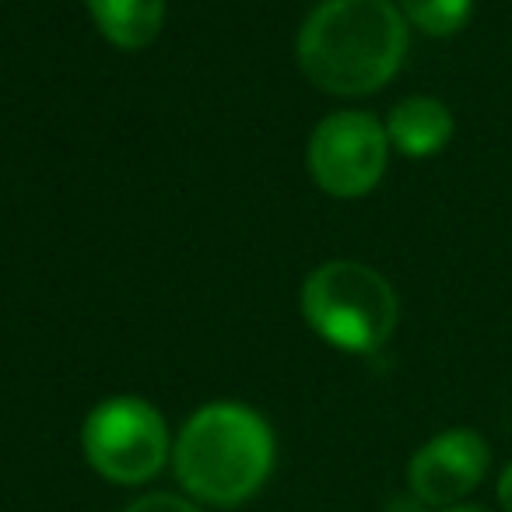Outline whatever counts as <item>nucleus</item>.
Instances as JSON below:
<instances>
[{
	"label": "nucleus",
	"mask_w": 512,
	"mask_h": 512,
	"mask_svg": "<svg viewBox=\"0 0 512 512\" xmlns=\"http://www.w3.org/2000/svg\"><path fill=\"white\" fill-rule=\"evenodd\" d=\"M390 162V137L372 113L341 109L320 120L309 137V172L337 200L365 197L379 186Z\"/></svg>",
	"instance_id": "39448f33"
},
{
	"label": "nucleus",
	"mask_w": 512,
	"mask_h": 512,
	"mask_svg": "<svg viewBox=\"0 0 512 512\" xmlns=\"http://www.w3.org/2000/svg\"><path fill=\"white\" fill-rule=\"evenodd\" d=\"M302 316L334 348L372 355L397 330L400 302L379 271L355 260H330L302 285Z\"/></svg>",
	"instance_id": "7ed1b4c3"
},
{
	"label": "nucleus",
	"mask_w": 512,
	"mask_h": 512,
	"mask_svg": "<svg viewBox=\"0 0 512 512\" xmlns=\"http://www.w3.org/2000/svg\"><path fill=\"white\" fill-rule=\"evenodd\" d=\"M123 512H200V509L183 495H172V491H151V495H141L137 502H130Z\"/></svg>",
	"instance_id": "9d476101"
},
{
	"label": "nucleus",
	"mask_w": 512,
	"mask_h": 512,
	"mask_svg": "<svg viewBox=\"0 0 512 512\" xmlns=\"http://www.w3.org/2000/svg\"><path fill=\"white\" fill-rule=\"evenodd\" d=\"M442 512H488L481 505H453V509H442Z\"/></svg>",
	"instance_id": "f8f14e48"
},
{
	"label": "nucleus",
	"mask_w": 512,
	"mask_h": 512,
	"mask_svg": "<svg viewBox=\"0 0 512 512\" xmlns=\"http://www.w3.org/2000/svg\"><path fill=\"white\" fill-rule=\"evenodd\" d=\"M172 467L190 498L232 509L249 502L271 477L274 432L264 414L246 404H207L179 432Z\"/></svg>",
	"instance_id": "f03ea898"
},
{
	"label": "nucleus",
	"mask_w": 512,
	"mask_h": 512,
	"mask_svg": "<svg viewBox=\"0 0 512 512\" xmlns=\"http://www.w3.org/2000/svg\"><path fill=\"white\" fill-rule=\"evenodd\" d=\"M400 11H404L407 25H414L418 32L446 39L470 22L474 0H400Z\"/></svg>",
	"instance_id": "1a4fd4ad"
},
{
	"label": "nucleus",
	"mask_w": 512,
	"mask_h": 512,
	"mask_svg": "<svg viewBox=\"0 0 512 512\" xmlns=\"http://www.w3.org/2000/svg\"><path fill=\"white\" fill-rule=\"evenodd\" d=\"M295 53L320 92L372 95L404 64L407 18L393 0H323L299 29Z\"/></svg>",
	"instance_id": "f257e3e1"
},
{
	"label": "nucleus",
	"mask_w": 512,
	"mask_h": 512,
	"mask_svg": "<svg viewBox=\"0 0 512 512\" xmlns=\"http://www.w3.org/2000/svg\"><path fill=\"white\" fill-rule=\"evenodd\" d=\"M491 467V446L474 428H446L428 439L407 463V484L414 498L432 509L460 505Z\"/></svg>",
	"instance_id": "423d86ee"
},
{
	"label": "nucleus",
	"mask_w": 512,
	"mask_h": 512,
	"mask_svg": "<svg viewBox=\"0 0 512 512\" xmlns=\"http://www.w3.org/2000/svg\"><path fill=\"white\" fill-rule=\"evenodd\" d=\"M498 502H502L505 512H512V463L502 470V477H498Z\"/></svg>",
	"instance_id": "9b49d317"
},
{
	"label": "nucleus",
	"mask_w": 512,
	"mask_h": 512,
	"mask_svg": "<svg viewBox=\"0 0 512 512\" xmlns=\"http://www.w3.org/2000/svg\"><path fill=\"white\" fill-rule=\"evenodd\" d=\"M85 460L113 484H148L172 456L169 425L155 404L141 397H109L81 428Z\"/></svg>",
	"instance_id": "20e7f679"
},
{
	"label": "nucleus",
	"mask_w": 512,
	"mask_h": 512,
	"mask_svg": "<svg viewBox=\"0 0 512 512\" xmlns=\"http://www.w3.org/2000/svg\"><path fill=\"white\" fill-rule=\"evenodd\" d=\"M453 127L456 123L446 102L432 99V95H411V99L393 106L390 120H386V137L400 155L428 158L446 148Z\"/></svg>",
	"instance_id": "0eeeda50"
},
{
	"label": "nucleus",
	"mask_w": 512,
	"mask_h": 512,
	"mask_svg": "<svg viewBox=\"0 0 512 512\" xmlns=\"http://www.w3.org/2000/svg\"><path fill=\"white\" fill-rule=\"evenodd\" d=\"M95 29L120 50H144L158 39L165 0H85Z\"/></svg>",
	"instance_id": "6e6552de"
}]
</instances>
